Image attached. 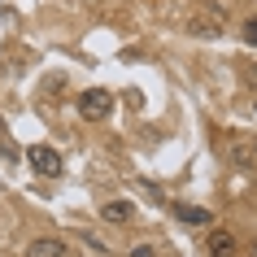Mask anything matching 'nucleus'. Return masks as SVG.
<instances>
[{
	"label": "nucleus",
	"mask_w": 257,
	"mask_h": 257,
	"mask_svg": "<svg viewBox=\"0 0 257 257\" xmlns=\"http://www.w3.org/2000/svg\"><path fill=\"white\" fill-rule=\"evenodd\" d=\"M109 109H113V96H109L105 87H87V92L79 96V113H83L87 122H105Z\"/></svg>",
	"instance_id": "obj_1"
},
{
	"label": "nucleus",
	"mask_w": 257,
	"mask_h": 257,
	"mask_svg": "<svg viewBox=\"0 0 257 257\" xmlns=\"http://www.w3.org/2000/svg\"><path fill=\"white\" fill-rule=\"evenodd\" d=\"M27 162L40 170V175H61V153L53 144H31L27 149Z\"/></svg>",
	"instance_id": "obj_2"
},
{
	"label": "nucleus",
	"mask_w": 257,
	"mask_h": 257,
	"mask_svg": "<svg viewBox=\"0 0 257 257\" xmlns=\"http://www.w3.org/2000/svg\"><path fill=\"white\" fill-rule=\"evenodd\" d=\"M170 214H175L179 222H188V227H209V222H214V214H209V209H201V205H183V201L170 205Z\"/></svg>",
	"instance_id": "obj_3"
},
{
	"label": "nucleus",
	"mask_w": 257,
	"mask_h": 257,
	"mask_svg": "<svg viewBox=\"0 0 257 257\" xmlns=\"http://www.w3.org/2000/svg\"><path fill=\"white\" fill-rule=\"evenodd\" d=\"M100 218L113 222V227H126V222H136V205L131 201H105L100 205Z\"/></svg>",
	"instance_id": "obj_4"
},
{
	"label": "nucleus",
	"mask_w": 257,
	"mask_h": 257,
	"mask_svg": "<svg viewBox=\"0 0 257 257\" xmlns=\"http://www.w3.org/2000/svg\"><path fill=\"white\" fill-rule=\"evenodd\" d=\"M70 248H66V240L61 235H40V240H31V248H27V257H66Z\"/></svg>",
	"instance_id": "obj_5"
},
{
	"label": "nucleus",
	"mask_w": 257,
	"mask_h": 257,
	"mask_svg": "<svg viewBox=\"0 0 257 257\" xmlns=\"http://www.w3.org/2000/svg\"><path fill=\"white\" fill-rule=\"evenodd\" d=\"M205 248H209V257H235L240 253V244H235L231 231H209V244Z\"/></svg>",
	"instance_id": "obj_6"
},
{
	"label": "nucleus",
	"mask_w": 257,
	"mask_h": 257,
	"mask_svg": "<svg viewBox=\"0 0 257 257\" xmlns=\"http://www.w3.org/2000/svg\"><path fill=\"white\" fill-rule=\"evenodd\" d=\"M188 31L196 35V40H218V35H222V22H218V18L196 14V18H188Z\"/></svg>",
	"instance_id": "obj_7"
},
{
	"label": "nucleus",
	"mask_w": 257,
	"mask_h": 257,
	"mask_svg": "<svg viewBox=\"0 0 257 257\" xmlns=\"http://www.w3.org/2000/svg\"><path fill=\"white\" fill-rule=\"evenodd\" d=\"M231 162H235V166H253L257 162V149L248 144V140H240V144H231Z\"/></svg>",
	"instance_id": "obj_8"
},
{
	"label": "nucleus",
	"mask_w": 257,
	"mask_h": 257,
	"mask_svg": "<svg viewBox=\"0 0 257 257\" xmlns=\"http://www.w3.org/2000/svg\"><path fill=\"white\" fill-rule=\"evenodd\" d=\"M126 257H162V244H153V240H140L126 248Z\"/></svg>",
	"instance_id": "obj_9"
},
{
	"label": "nucleus",
	"mask_w": 257,
	"mask_h": 257,
	"mask_svg": "<svg viewBox=\"0 0 257 257\" xmlns=\"http://www.w3.org/2000/svg\"><path fill=\"white\" fill-rule=\"evenodd\" d=\"M240 35H244V44H253V48H257V18H244Z\"/></svg>",
	"instance_id": "obj_10"
},
{
	"label": "nucleus",
	"mask_w": 257,
	"mask_h": 257,
	"mask_svg": "<svg viewBox=\"0 0 257 257\" xmlns=\"http://www.w3.org/2000/svg\"><path fill=\"white\" fill-rule=\"evenodd\" d=\"M0 136H5V118H0Z\"/></svg>",
	"instance_id": "obj_11"
}]
</instances>
